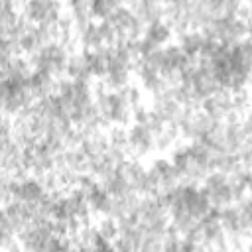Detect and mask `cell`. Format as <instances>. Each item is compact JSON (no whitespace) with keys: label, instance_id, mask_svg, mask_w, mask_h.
I'll return each instance as SVG.
<instances>
[{"label":"cell","instance_id":"11","mask_svg":"<svg viewBox=\"0 0 252 252\" xmlns=\"http://www.w3.org/2000/svg\"><path fill=\"white\" fill-rule=\"evenodd\" d=\"M177 136H179L177 126H165L159 134H156V150L163 152V150L173 148V144L177 142Z\"/></svg>","mask_w":252,"mask_h":252},{"label":"cell","instance_id":"12","mask_svg":"<svg viewBox=\"0 0 252 252\" xmlns=\"http://www.w3.org/2000/svg\"><path fill=\"white\" fill-rule=\"evenodd\" d=\"M118 6H120V4L114 2V0H94V2H91V16H93V18H98V20L102 22V20H106Z\"/></svg>","mask_w":252,"mask_h":252},{"label":"cell","instance_id":"4","mask_svg":"<svg viewBox=\"0 0 252 252\" xmlns=\"http://www.w3.org/2000/svg\"><path fill=\"white\" fill-rule=\"evenodd\" d=\"M128 148L136 156H146L152 150H156V136L148 126L134 124L128 130Z\"/></svg>","mask_w":252,"mask_h":252},{"label":"cell","instance_id":"2","mask_svg":"<svg viewBox=\"0 0 252 252\" xmlns=\"http://www.w3.org/2000/svg\"><path fill=\"white\" fill-rule=\"evenodd\" d=\"M22 10H24L22 16L35 26L61 18V6L51 0H32V2H26Z\"/></svg>","mask_w":252,"mask_h":252},{"label":"cell","instance_id":"17","mask_svg":"<svg viewBox=\"0 0 252 252\" xmlns=\"http://www.w3.org/2000/svg\"><path fill=\"white\" fill-rule=\"evenodd\" d=\"M246 252H252V242L248 244V248H246Z\"/></svg>","mask_w":252,"mask_h":252},{"label":"cell","instance_id":"15","mask_svg":"<svg viewBox=\"0 0 252 252\" xmlns=\"http://www.w3.org/2000/svg\"><path fill=\"white\" fill-rule=\"evenodd\" d=\"M96 228H98V232H100V236H102V238H106L108 242H112V240H116V238L120 236V226H118V222H116V219H110V217H104V219L100 220V224H98Z\"/></svg>","mask_w":252,"mask_h":252},{"label":"cell","instance_id":"7","mask_svg":"<svg viewBox=\"0 0 252 252\" xmlns=\"http://www.w3.org/2000/svg\"><path fill=\"white\" fill-rule=\"evenodd\" d=\"M138 20H142L146 26L159 22L163 18V4L152 2V0H142V2H130L126 6Z\"/></svg>","mask_w":252,"mask_h":252},{"label":"cell","instance_id":"5","mask_svg":"<svg viewBox=\"0 0 252 252\" xmlns=\"http://www.w3.org/2000/svg\"><path fill=\"white\" fill-rule=\"evenodd\" d=\"M128 77H130V67L126 63H122L120 59L114 57V49H112V55L108 59V65H106V75H104V85L110 89V91H120L128 85Z\"/></svg>","mask_w":252,"mask_h":252},{"label":"cell","instance_id":"6","mask_svg":"<svg viewBox=\"0 0 252 252\" xmlns=\"http://www.w3.org/2000/svg\"><path fill=\"white\" fill-rule=\"evenodd\" d=\"M47 191L43 189V185L39 183V179H24V181H14L12 179V195L14 201H22V203H37Z\"/></svg>","mask_w":252,"mask_h":252},{"label":"cell","instance_id":"8","mask_svg":"<svg viewBox=\"0 0 252 252\" xmlns=\"http://www.w3.org/2000/svg\"><path fill=\"white\" fill-rule=\"evenodd\" d=\"M67 77H71V81H81V83H89L93 73L89 67V59L87 53H71L69 63H67Z\"/></svg>","mask_w":252,"mask_h":252},{"label":"cell","instance_id":"9","mask_svg":"<svg viewBox=\"0 0 252 252\" xmlns=\"http://www.w3.org/2000/svg\"><path fill=\"white\" fill-rule=\"evenodd\" d=\"M205 35L201 33V32H187L185 35H181L179 37V47H181V51L187 55V57H199V53H201V49H203V45H205Z\"/></svg>","mask_w":252,"mask_h":252},{"label":"cell","instance_id":"16","mask_svg":"<svg viewBox=\"0 0 252 252\" xmlns=\"http://www.w3.org/2000/svg\"><path fill=\"white\" fill-rule=\"evenodd\" d=\"M246 35H248V37H246V41H248V43H252V26H248V32H246Z\"/></svg>","mask_w":252,"mask_h":252},{"label":"cell","instance_id":"14","mask_svg":"<svg viewBox=\"0 0 252 252\" xmlns=\"http://www.w3.org/2000/svg\"><path fill=\"white\" fill-rule=\"evenodd\" d=\"M250 106H252V96H250V93L246 89H240V91L232 93V112H236L238 116H242Z\"/></svg>","mask_w":252,"mask_h":252},{"label":"cell","instance_id":"1","mask_svg":"<svg viewBox=\"0 0 252 252\" xmlns=\"http://www.w3.org/2000/svg\"><path fill=\"white\" fill-rule=\"evenodd\" d=\"M203 193L207 195L211 207L219 209V211H222L234 203V195H232L228 177L219 171H213L203 179Z\"/></svg>","mask_w":252,"mask_h":252},{"label":"cell","instance_id":"10","mask_svg":"<svg viewBox=\"0 0 252 252\" xmlns=\"http://www.w3.org/2000/svg\"><path fill=\"white\" fill-rule=\"evenodd\" d=\"M144 37H146L150 43H154L156 47H161L163 43L169 41V37H171V28H169L163 20L154 22V24H150V26L146 28Z\"/></svg>","mask_w":252,"mask_h":252},{"label":"cell","instance_id":"3","mask_svg":"<svg viewBox=\"0 0 252 252\" xmlns=\"http://www.w3.org/2000/svg\"><path fill=\"white\" fill-rule=\"evenodd\" d=\"M201 110L205 114H209L215 120H226V116L232 112V93L220 89L219 93L211 94L209 98H205L201 102Z\"/></svg>","mask_w":252,"mask_h":252},{"label":"cell","instance_id":"13","mask_svg":"<svg viewBox=\"0 0 252 252\" xmlns=\"http://www.w3.org/2000/svg\"><path fill=\"white\" fill-rule=\"evenodd\" d=\"M108 144L110 148H116V150H122V152H130L128 148V130L122 128V126H112L110 132H108Z\"/></svg>","mask_w":252,"mask_h":252}]
</instances>
